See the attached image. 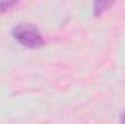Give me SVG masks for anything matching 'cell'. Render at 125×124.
Instances as JSON below:
<instances>
[{
	"instance_id": "4",
	"label": "cell",
	"mask_w": 125,
	"mask_h": 124,
	"mask_svg": "<svg viewBox=\"0 0 125 124\" xmlns=\"http://www.w3.org/2000/svg\"><path fill=\"white\" fill-rule=\"evenodd\" d=\"M119 121H121V123H125V111L122 112V115L119 117Z\"/></svg>"
},
{
	"instance_id": "1",
	"label": "cell",
	"mask_w": 125,
	"mask_h": 124,
	"mask_svg": "<svg viewBox=\"0 0 125 124\" xmlns=\"http://www.w3.org/2000/svg\"><path fill=\"white\" fill-rule=\"evenodd\" d=\"M13 38L26 48H39L45 44L39 29L32 24H19L12 29Z\"/></svg>"
},
{
	"instance_id": "2",
	"label": "cell",
	"mask_w": 125,
	"mask_h": 124,
	"mask_svg": "<svg viewBox=\"0 0 125 124\" xmlns=\"http://www.w3.org/2000/svg\"><path fill=\"white\" fill-rule=\"evenodd\" d=\"M116 0H93V15L102 16L106 10H109Z\"/></svg>"
},
{
	"instance_id": "3",
	"label": "cell",
	"mask_w": 125,
	"mask_h": 124,
	"mask_svg": "<svg viewBox=\"0 0 125 124\" xmlns=\"http://www.w3.org/2000/svg\"><path fill=\"white\" fill-rule=\"evenodd\" d=\"M18 3H19V0H0V13H4V12L13 9Z\"/></svg>"
}]
</instances>
